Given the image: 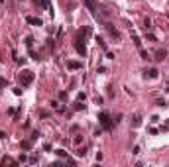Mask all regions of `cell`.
Segmentation results:
<instances>
[{"label":"cell","mask_w":169,"mask_h":167,"mask_svg":"<svg viewBox=\"0 0 169 167\" xmlns=\"http://www.w3.org/2000/svg\"><path fill=\"white\" fill-rule=\"evenodd\" d=\"M98 122H100V126H102L104 130H108V132H110V130L114 128V124H116L112 118H110L108 112H100V114H98Z\"/></svg>","instance_id":"6da1fadb"},{"label":"cell","mask_w":169,"mask_h":167,"mask_svg":"<svg viewBox=\"0 0 169 167\" xmlns=\"http://www.w3.org/2000/svg\"><path fill=\"white\" fill-rule=\"evenodd\" d=\"M55 153H57V155H59V157H67V153H65V150H57Z\"/></svg>","instance_id":"d6986e66"},{"label":"cell","mask_w":169,"mask_h":167,"mask_svg":"<svg viewBox=\"0 0 169 167\" xmlns=\"http://www.w3.org/2000/svg\"><path fill=\"white\" fill-rule=\"evenodd\" d=\"M20 85L22 87H28V85H32V81H33V71H30V69H24L22 73H20Z\"/></svg>","instance_id":"7a4b0ae2"},{"label":"cell","mask_w":169,"mask_h":167,"mask_svg":"<svg viewBox=\"0 0 169 167\" xmlns=\"http://www.w3.org/2000/svg\"><path fill=\"white\" fill-rule=\"evenodd\" d=\"M83 108H85V106L81 104V100H77V104H75V110H83Z\"/></svg>","instance_id":"44dd1931"},{"label":"cell","mask_w":169,"mask_h":167,"mask_svg":"<svg viewBox=\"0 0 169 167\" xmlns=\"http://www.w3.org/2000/svg\"><path fill=\"white\" fill-rule=\"evenodd\" d=\"M77 155H79V157H83V155H87V148H81V150L77 151Z\"/></svg>","instance_id":"e0dca14e"},{"label":"cell","mask_w":169,"mask_h":167,"mask_svg":"<svg viewBox=\"0 0 169 167\" xmlns=\"http://www.w3.org/2000/svg\"><path fill=\"white\" fill-rule=\"evenodd\" d=\"M77 100H81V102H83V100H85V92H79V94H77Z\"/></svg>","instance_id":"603a6c76"},{"label":"cell","mask_w":169,"mask_h":167,"mask_svg":"<svg viewBox=\"0 0 169 167\" xmlns=\"http://www.w3.org/2000/svg\"><path fill=\"white\" fill-rule=\"evenodd\" d=\"M67 67H69L71 71H79V69H83V63H79V61H69Z\"/></svg>","instance_id":"52a82bcc"},{"label":"cell","mask_w":169,"mask_h":167,"mask_svg":"<svg viewBox=\"0 0 169 167\" xmlns=\"http://www.w3.org/2000/svg\"><path fill=\"white\" fill-rule=\"evenodd\" d=\"M97 43H98V45H100V47H102V49H104V51H108V47H106L104 39H102V37H100V35H98V37H97Z\"/></svg>","instance_id":"5bb4252c"},{"label":"cell","mask_w":169,"mask_h":167,"mask_svg":"<svg viewBox=\"0 0 169 167\" xmlns=\"http://www.w3.org/2000/svg\"><path fill=\"white\" fill-rule=\"evenodd\" d=\"M73 142H75V143H77V146H79V143L83 142V138H81V136H77V138H75V140H73Z\"/></svg>","instance_id":"cb8c5ba5"},{"label":"cell","mask_w":169,"mask_h":167,"mask_svg":"<svg viewBox=\"0 0 169 167\" xmlns=\"http://www.w3.org/2000/svg\"><path fill=\"white\" fill-rule=\"evenodd\" d=\"M106 30L110 32V35H112L114 39H120V32H118V30H114V28H112V24H110V22H106Z\"/></svg>","instance_id":"5b68a950"},{"label":"cell","mask_w":169,"mask_h":167,"mask_svg":"<svg viewBox=\"0 0 169 167\" xmlns=\"http://www.w3.org/2000/svg\"><path fill=\"white\" fill-rule=\"evenodd\" d=\"M59 98L65 100V98H67V92H65V91H63V92H59Z\"/></svg>","instance_id":"d4e9b609"},{"label":"cell","mask_w":169,"mask_h":167,"mask_svg":"<svg viewBox=\"0 0 169 167\" xmlns=\"http://www.w3.org/2000/svg\"><path fill=\"white\" fill-rule=\"evenodd\" d=\"M132 126H134V128L142 126V116H140V114H136V116H134V122H132Z\"/></svg>","instance_id":"7c38bea8"},{"label":"cell","mask_w":169,"mask_h":167,"mask_svg":"<svg viewBox=\"0 0 169 167\" xmlns=\"http://www.w3.org/2000/svg\"><path fill=\"white\" fill-rule=\"evenodd\" d=\"M157 69H150V71H145V77H150V79H157Z\"/></svg>","instance_id":"8fae6325"},{"label":"cell","mask_w":169,"mask_h":167,"mask_svg":"<svg viewBox=\"0 0 169 167\" xmlns=\"http://www.w3.org/2000/svg\"><path fill=\"white\" fill-rule=\"evenodd\" d=\"M41 6H43V8H47V10H51V6H49L47 0H41ZM51 12H53V10H51Z\"/></svg>","instance_id":"ac0fdd59"},{"label":"cell","mask_w":169,"mask_h":167,"mask_svg":"<svg viewBox=\"0 0 169 167\" xmlns=\"http://www.w3.org/2000/svg\"><path fill=\"white\" fill-rule=\"evenodd\" d=\"M75 49L79 55H87V47H85V43L81 42V39H75Z\"/></svg>","instance_id":"277c9868"},{"label":"cell","mask_w":169,"mask_h":167,"mask_svg":"<svg viewBox=\"0 0 169 167\" xmlns=\"http://www.w3.org/2000/svg\"><path fill=\"white\" fill-rule=\"evenodd\" d=\"M85 6L89 8V12L92 14V16H97V10H98V6H97V2H95V0H85Z\"/></svg>","instance_id":"3957f363"},{"label":"cell","mask_w":169,"mask_h":167,"mask_svg":"<svg viewBox=\"0 0 169 167\" xmlns=\"http://www.w3.org/2000/svg\"><path fill=\"white\" fill-rule=\"evenodd\" d=\"M26 22L32 24V26H43V22H41L40 18H35V16H28V18H26Z\"/></svg>","instance_id":"8992f818"},{"label":"cell","mask_w":169,"mask_h":167,"mask_svg":"<svg viewBox=\"0 0 169 167\" xmlns=\"http://www.w3.org/2000/svg\"><path fill=\"white\" fill-rule=\"evenodd\" d=\"M140 55H142V59H150V55H147V51L140 49Z\"/></svg>","instance_id":"ffe728a7"},{"label":"cell","mask_w":169,"mask_h":167,"mask_svg":"<svg viewBox=\"0 0 169 167\" xmlns=\"http://www.w3.org/2000/svg\"><path fill=\"white\" fill-rule=\"evenodd\" d=\"M26 45L32 49V45H33V37H32V35H28V37H26Z\"/></svg>","instance_id":"9a60e30c"},{"label":"cell","mask_w":169,"mask_h":167,"mask_svg":"<svg viewBox=\"0 0 169 167\" xmlns=\"http://www.w3.org/2000/svg\"><path fill=\"white\" fill-rule=\"evenodd\" d=\"M20 148H22L24 151H30V150H32V140H22Z\"/></svg>","instance_id":"30bf717a"},{"label":"cell","mask_w":169,"mask_h":167,"mask_svg":"<svg viewBox=\"0 0 169 167\" xmlns=\"http://www.w3.org/2000/svg\"><path fill=\"white\" fill-rule=\"evenodd\" d=\"M6 85H8V81H6V79H2V77H0V89H2V87H6Z\"/></svg>","instance_id":"7402d4cb"},{"label":"cell","mask_w":169,"mask_h":167,"mask_svg":"<svg viewBox=\"0 0 169 167\" xmlns=\"http://www.w3.org/2000/svg\"><path fill=\"white\" fill-rule=\"evenodd\" d=\"M16 163H18V161H16V159H12V157H2V161H0V165H4V167H6V165H16Z\"/></svg>","instance_id":"9c48e42d"},{"label":"cell","mask_w":169,"mask_h":167,"mask_svg":"<svg viewBox=\"0 0 169 167\" xmlns=\"http://www.w3.org/2000/svg\"><path fill=\"white\" fill-rule=\"evenodd\" d=\"M165 57H167V51L165 49H157L155 51V61H163Z\"/></svg>","instance_id":"ba28073f"},{"label":"cell","mask_w":169,"mask_h":167,"mask_svg":"<svg viewBox=\"0 0 169 167\" xmlns=\"http://www.w3.org/2000/svg\"><path fill=\"white\" fill-rule=\"evenodd\" d=\"M132 39H134V43H136L138 49H142V42H140V37H138L136 33H132Z\"/></svg>","instance_id":"4fadbf2b"},{"label":"cell","mask_w":169,"mask_h":167,"mask_svg":"<svg viewBox=\"0 0 169 167\" xmlns=\"http://www.w3.org/2000/svg\"><path fill=\"white\" fill-rule=\"evenodd\" d=\"M144 28H145V32L152 28V22H150V18H145V20H144Z\"/></svg>","instance_id":"2e32d148"}]
</instances>
